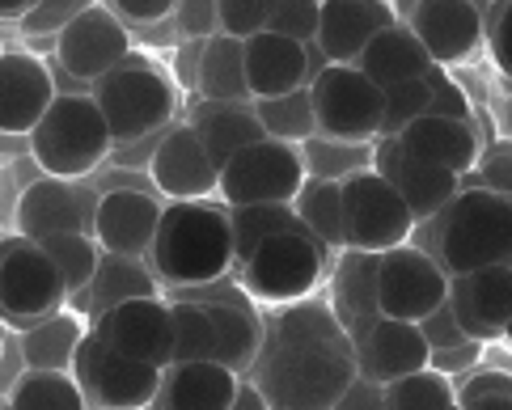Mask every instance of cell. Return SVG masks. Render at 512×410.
Wrapping results in <instances>:
<instances>
[{
	"instance_id": "49",
	"label": "cell",
	"mask_w": 512,
	"mask_h": 410,
	"mask_svg": "<svg viewBox=\"0 0 512 410\" xmlns=\"http://www.w3.org/2000/svg\"><path fill=\"white\" fill-rule=\"evenodd\" d=\"M132 30H149L157 22H174L182 0H106Z\"/></svg>"
},
{
	"instance_id": "60",
	"label": "cell",
	"mask_w": 512,
	"mask_h": 410,
	"mask_svg": "<svg viewBox=\"0 0 512 410\" xmlns=\"http://www.w3.org/2000/svg\"><path fill=\"white\" fill-rule=\"evenodd\" d=\"M445 410H466V406H462V402H453V406H445Z\"/></svg>"
},
{
	"instance_id": "18",
	"label": "cell",
	"mask_w": 512,
	"mask_h": 410,
	"mask_svg": "<svg viewBox=\"0 0 512 410\" xmlns=\"http://www.w3.org/2000/svg\"><path fill=\"white\" fill-rule=\"evenodd\" d=\"M60 85L39 55L9 47L0 60V127L5 136H30L56 106Z\"/></svg>"
},
{
	"instance_id": "5",
	"label": "cell",
	"mask_w": 512,
	"mask_h": 410,
	"mask_svg": "<svg viewBox=\"0 0 512 410\" xmlns=\"http://www.w3.org/2000/svg\"><path fill=\"white\" fill-rule=\"evenodd\" d=\"M237 288L246 301L284 309L309 301L326 275V246L309 229H292L267 237L246 263H237Z\"/></svg>"
},
{
	"instance_id": "28",
	"label": "cell",
	"mask_w": 512,
	"mask_h": 410,
	"mask_svg": "<svg viewBox=\"0 0 512 410\" xmlns=\"http://www.w3.org/2000/svg\"><path fill=\"white\" fill-rule=\"evenodd\" d=\"M309 347H335V351H356L352 334L343 330L339 313L331 301H297L284 305L280 318L267 326L263 351H309Z\"/></svg>"
},
{
	"instance_id": "13",
	"label": "cell",
	"mask_w": 512,
	"mask_h": 410,
	"mask_svg": "<svg viewBox=\"0 0 512 410\" xmlns=\"http://www.w3.org/2000/svg\"><path fill=\"white\" fill-rule=\"evenodd\" d=\"M127 55H132V26H127L111 5H89L56 39L60 72L72 81H85V85H98Z\"/></svg>"
},
{
	"instance_id": "22",
	"label": "cell",
	"mask_w": 512,
	"mask_h": 410,
	"mask_svg": "<svg viewBox=\"0 0 512 410\" xmlns=\"http://www.w3.org/2000/svg\"><path fill=\"white\" fill-rule=\"evenodd\" d=\"M449 305L470 339L496 343L512 318V267H487L474 275H453Z\"/></svg>"
},
{
	"instance_id": "29",
	"label": "cell",
	"mask_w": 512,
	"mask_h": 410,
	"mask_svg": "<svg viewBox=\"0 0 512 410\" xmlns=\"http://www.w3.org/2000/svg\"><path fill=\"white\" fill-rule=\"evenodd\" d=\"M432 55L428 47L419 43V34L407 22H394L390 30H381L377 39L364 47V55L356 60V68L364 72L369 81H377L381 89H394V85H407V81H424L432 72Z\"/></svg>"
},
{
	"instance_id": "26",
	"label": "cell",
	"mask_w": 512,
	"mask_h": 410,
	"mask_svg": "<svg viewBox=\"0 0 512 410\" xmlns=\"http://www.w3.org/2000/svg\"><path fill=\"white\" fill-rule=\"evenodd\" d=\"M377 271H381V254H364V250H343L339 267L331 275V305L339 313L343 330L352 334V343H360L369 326L381 318L377 305Z\"/></svg>"
},
{
	"instance_id": "25",
	"label": "cell",
	"mask_w": 512,
	"mask_h": 410,
	"mask_svg": "<svg viewBox=\"0 0 512 410\" xmlns=\"http://www.w3.org/2000/svg\"><path fill=\"white\" fill-rule=\"evenodd\" d=\"M242 372H233L221 360H187L166 368L157 410H233Z\"/></svg>"
},
{
	"instance_id": "48",
	"label": "cell",
	"mask_w": 512,
	"mask_h": 410,
	"mask_svg": "<svg viewBox=\"0 0 512 410\" xmlns=\"http://www.w3.org/2000/svg\"><path fill=\"white\" fill-rule=\"evenodd\" d=\"M424 81H428V89H432V110H428V115H445V119H466V123H474L466 89L449 77V68L432 64V72H428Z\"/></svg>"
},
{
	"instance_id": "20",
	"label": "cell",
	"mask_w": 512,
	"mask_h": 410,
	"mask_svg": "<svg viewBox=\"0 0 512 410\" xmlns=\"http://www.w3.org/2000/svg\"><path fill=\"white\" fill-rule=\"evenodd\" d=\"M161 199L136 186H119L106 191L98 203V220H94V237L102 241L106 254H123V258H149L157 229H161Z\"/></svg>"
},
{
	"instance_id": "38",
	"label": "cell",
	"mask_w": 512,
	"mask_h": 410,
	"mask_svg": "<svg viewBox=\"0 0 512 410\" xmlns=\"http://www.w3.org/2000/svg\"><path fill=\"white\" fill-rule=\"evenodd\" d=\"M259 119L267 127L271 140H288V144H305L318 136V110H314V93L297 89V93H284V98H267V102H254Z\"/></svg>"
},
{
	"instance_id": "40",
	"label": "cell",
	"mask_w": 512,
	"mask_h": 410,
	"mask_svg": "<svg viewBox=\"0 0 512 410\" xmlns=\"http://www.w3.org/2000/svg\"><path fill=\"white\" fill-rule=\"evenodd\" d=\"M457 402V385L441 368H424L386 385V410H445Z\"/></svg>"
},
{
	"instance_id": "19",
	"label": "cell",
	"mask_w": 512,
	"mask_h": 410,
	"mask_svg": "<svg viewBox=\"0 0 512 410\" xmlns=\"http://www.w3.org/2000/svg\"><path fill=\"white\" fill-rule=\"evenodd\" d=\"M407 26L419 34V43L428 47V55L441 68L474 60L479 47L487 43L483 13L474 0H419L407 17Z\"/></svg>"
},
{
	"instance_id": "4",
	"label": "cell",
	"mask_w": 512,
	"mask_h": 410,
	"mask_svg": "<svg viewBox=\"0 0 512 410\" xmlns=\"http://www.w3.org/2000/svg\"><path fill=\"white\" fill-rule=\"evenodd\" d=\"M30 157L51 178L81 182L115 153V132L94 93H60L47 119L26 136Z\"/></svg>"
},
{
	"instance_id": "23",
	"label": "cell",
	"mask_w": 512,
	"mask_h": 410,
	"mask_svg": "<svg viewBox=\"0 0 512 410\" xmlns=\"http://www.w3.org/2000/svg\"><path fill=\"white\" fill-rule=\"evenodd\" d=\"M402 17L390 0H322L318 47L331 64H356L381 30H390Z\"/></svg>"
},
{
	"instance_id": "30",
	"label": "cell",
	"mask_w": 512,
	"mask_h": 410,
	"mask_svg": "<svg viewBox=\"0 0 512 410\" xmlns=\"http://www.w3.org/2000/svg\"><path fill=\"white\" fill-rule=\"evenodd\" d=\"M89 330H94V318H85L81 309L68 305L60 313H51V318H43L39 326L22 330V339H17L22 364L39 368V372H72V364L81 356V343L89 339Z\"/></svg>"
},
{
	"instance_id": "56",
	"label": "cell",
	"mask_w": 512,
	"mask_h": 410,
	"mask_svg": "<svg viewBox=\"0 0 512 410\" xmlns=\"http://www.w3.org/2000/svg\"><path fill=\"white\" fill-rule=\"evenodd\" d=\"M233 410H271V402H267V394L259 385H246L242 381V389H237V402H233Z\"/></svg>"
},
{
	"instance_id": "54",
	"label": "cell",
	"mask_w": 512,
	"mask_h": 410,
	"mask_svg": "<svg viewBox=\"0 0 512 410\" xmlns=\"http://www.w3.org/2000/svg\"><path fill=\"white\" fill-rule=\"evenodd\" d=\"M491 394H512V372H500V368L470 372L466 385L457 389V402H474V398H491Z\"/></svg>"
},
{
	"instance_id": "1",
	"label": "cell",
	"mask_w": 512,
	"mask_h": 410,
	"mask_svg": "<svg viewBox=\"0 0 512 410\" xmlns=\"http://www.w3.org/2000/svg\"><path fill=\"white\" fill-rule=\"evenodd\" d=\"M149 267L157 271L161 288H174V292H199V288L221 284L225 275L237 271V241H233L229 208L212 199L170 203L149 250Z\"/></svg>"
},
{
	"instance_id": "55",
	"label": "cell",
	"mask_w": 512,
	"mask_h": 410,
	"mask_svg": "<svg viewBox=\"0 0 512 410\" xmlns=\"http://www.w3.org/2000/svg\"><path fill=\"white\" fill-rule=\"evenodd\" d=\"M335 410H386V385L369 381V377H356V385L339 398Z\"/></svg>"
},
{
	"instance_id": "52",
	"label": "cell",
	"mask_w": 512,
	"mask_h": 410,
	"mask_svg": "<svg viewBox=\"0 0 512 410\" xmlns=\"http://www.w3.org/2000/svg\"><path fill=\"white\" fill-rule=\"evenodd\" d=\"M483 360V343L479 339H466V343H453V347H441V351H432V368H441L445 377H470L474 368H479Z\"/></svg>"
},
{
	"instance_id": "10",
	"label": "cell",
	"mask_w": 512,
	"mask_h": 410,
	"mask_svg": "<svg viewBox=\"0 0 512 410\" xmlns=\"http://www.w3.org/2000/svg\"><path fill=\"white\" fill-rule=\"evenodd\" d=\"M343 220H347V250L386 254L407 246L419 216L373 165L343 178Z\"/></svg>"
},
{
	"instance_id": "16",
	"label": "cell",
	"mask_w": 512,
	"mask_h": 410,
	"mask_svg": "<svg viewBox=\"0 0 512 410\" xmlns=\"http://www.w3.org/2000/svg\"><path fill=\"white\" fill-rule=\"evenodd\" d=\"M102 343L127 360L170 368L174 364V305L161 296H140L106 309L94 322Z\"/></svg>"
},
{
	"instance_id": "15",
	"label": "cell",
	"mask_w": 512,
	"mask_h": 410,
	"mask_svg": "<svg viewBox=\"0 0 512 410\" xmlns=\"http://www.w3.org/2000/svg\"><path fill=\"white\" fill-rule=\"evenodd\" d=\"M149 178L170 203L221 195V165L212 161L195 123H178V127L161 132L153 157H149Z\"/></svg>"
},
{
	"instance_id": "9",
	"label": "cell",
	"mask_w": 512,
	"mask_h": 410,
	"mask_svg": "<svg viewBox=\"0 0 512 410\" xmlns=\"http://www.w3.org/2000/svg\"><path fill=\"white\" fill-rule=\"evenodd\" d=\"M309 182V165L301 144L259 140L242 148L221 170V203L225 208H259V203H297Z\"/></svg>"
},
{
	"instance_id": "42",
	"label": "cell",
	"mask_w": 512,
	"mask_h": 410,
	"mask_svg": "<svg viewBox=\"0 0 512 410\" xmlns=\"http://www.w3.org/2000/svg\"><path fill=\"white\" fill-rule=\"evenodd\" d=\"M305 153V165L314 178H352L360 170H369L373 165V144H347V140H326V136H314L301 144Z\"/></svg>"
},
{
	"instance_id": "11",
	"label": "cell",
	"mask_w": 512,
	"mask_h": 410,
	"mask_svg": "<svg viewBox=\"0 0 512 410\" xmlns=\"http://www.w3.org/2000/svg\"><path fill=\"white\" fill-rule=\"evenodd\" d=\"M72 377L81 381L85 398L98 410H149L161 398L166 368L127 360L102 343L98 330H89V339L81 343V356L72 364Z\"/></svg>"
},
{
	"instance_id": "37",
	"label": "cell",
	"mask_w": 512,
	"mask_h": 410,
	"mask_svg": "<svg viewBox=\"0 0 512 410\" xmlns=\"http://www.w3.org/2000/svg\"><path fill=\"white\" fill-rule=\"evenodd\" d=\"M233 220V241H237V263L263 246L267 237L276 233H292V229H305V220L297 216L292 203H259V208H229Z\"/></svg>"
},
{
	"instance_id": "47",
	"label": "cell",
	"mask_w": 512,
	"mask_h": 410,
	"mask_svg": "<svg viewBox=\"0 0 512 410\" xmlns=\"http://www.w3.org/2000/svg\"><path fill=\"white\" fill-rule=\"evenodd\" d=\"M174 30L187 43H208L221 34V0H182L174 13Z\"/></svg>"
},
{
	"instance_id": "34",
	"label": "cell",
	"mask_w": 512,
	"mask_h": 410,
	"mask_svg": "<svg viewBox=\"0 0 512 410\" xmlns=\"http://www.w3.org/2000/svg\"><path fill=\"white\" fill-rule=\"evenodd\" d=\"M199 102H229L250 106L254 93L246 81V39L233 34H216L204 43V60H199Z\"/></svg>"
},
{
	"instance_id": "57",
	"label": "cell",
	"mask_w": 512,
	"mask_h": 410,
	"mask_svg": "<svg viewBox=\"0 0 512 410\" xmlns=\"http://www.w3.org/2000/svg\"><path fill=\"white\" fill-rule=\"evenodd\" d=\"M39 5H43V0H0V13H5L9 22H22V17H30Z\"/></svg>"
},
{
	"instance_id": "8",
	"label": "cell",
	"mask_w": 512,
	"mask_h": 410,
	"mask_svg": "<svg viewBox=\"0 0 512 410\" xmlns=\"http://www.w3.org/2000/svg\"><path fill=\"white\" fill-rule=\"evenodd\" d=\"M309 93L318 110V136L373 144L386 132V89L364 77L356 64H326Z\"/></svg>"
},
{
	"instance_id": "41",
	"label": "cell",
	"mask_w": 512,
	"mask_h": 410,
	"mask_svg": "<svg viewBox=\"0 0 512 410\" xmlns=\"http://www.w3.org/2000/svg\"><path fill=\"white\" fill-rule=\"evenodd\" d=\"M174 305V364L216 360V322L204 301H170Z\"/></svg>"
},
{
	"instance_id": "27",
	"label": "cell",
	"mask_w": 512,
	"mask_h": 410,
	"mask_svg": "<svg viewBox=\"0 0 512 410\" xmlns=\"http://www.w3.org/2000/svg\"><path fill=\"white\" fill-rule=\"evenodd\" d=\"M402 144L411 148L415 157H424L428 165H441L449 174H474L483 148H479V127L466 119H445V115H424L415 119L407 132L398 136Z\"/></svg>"
},
{
	"instance_id": "33",
	"label": "cell",
	"mask_w": 512,
	"mask_h": 410,
	"mask_svg": "<svg viewBox=\"0 0 512 410\" xmlns=\"http://www.w3.org/2000/svg\"><path fill=\"white\" fill-rule=\"evenodd\" d=\"M195 127H199V136H204L208 153H212V161L221 165V170H225V165H229L237 153H242V148L267 140V127H263V119H259V110H254V102H250V106L199 102Z\"/></svg>"
},
{
	"instance_id": "39",
	"label": "cell",
	"mask_w": 512,
	"mask_h": 410,
	"mask_svg": "<svg viewBox=\"0 0 512 410\" xmlns=\"http://www.w3.org/2000/svg\"><path fill=\"white\" fill-rule=\"evenodd\" d=\"M43 250L60 263V271H64V279H68L72 301L89 292V284L98 279L102 258H106L102 241H98L94 233H64V237H47V241H43Z\"/></svg>"
},
{
	"instance_id": "21",
	"label": "cell",
	"mask_w": 512,
	"mask_h": 410,
	"mask_svg": "<svg viewBox=\"0 0 512 410\" xmlns=\"http://www.w3.org/2000/svg\"><path fill=\"white\" fill-rule=\"evenodd\" d=\"M356 364H360V377L390 385L398 377L432 368V343L419 322L377 318L369 334L356 343Z\"/></svg>"
},
{
	"instance_id": "44",
	"label": "cell",
	"mask_w": 512,
	"mask_h": 410,
	"mask_svg": "<svg viewBox=\"0 0 512 410\" xmlns=\"http://www.w3.org/2000/svg\"><path fill=\"white\" fill-rule=\"evenodd\" d=\"M318 26H322V0H280L267 22V30L297 43H318Z\"/></svg>"
},
{
	"instance_id": "3",
	"label": "cell",
	"mask_w": 512,
	"mask_h": 410,
	"mask_svg": "<svg viewBox=\"0 0 512 410\" xmlns=\"http://www.w3.org/2000/svg\"><path fill=\"white\" fill-rule=\"evenodd\" d=\"M89 93L98 98L106 123H111L115 144H136V140L161 136L182 106V89L174 81V72L140 51L127 55L115 72H106Z\"/></svg>"
},
{
	"instance_id": "24",
	"label": "cell",
	"mask_w": 512,
	"mask_h": 410,
	"mask_svg": "<svg viewBox=\"0 0 512 410\" xmlns=\"http://www.w3.org/2000/svg\"><path fill=\"white\" fill-rule=\"evenodd\" d=\"M246 81L254 102L284 98L305 85H314V68H309V43L284 39L276 30H263L246 39Z\"/></svg>"
},
{
	"instance_id": "58",
	"label": "cell",
	"mask_w": 512,
	"mask_h": 410,
	"mask_svg": "<svg viewBox=\"0 0 512 410\" xmlns=\"http://www.w3.org/2000/svg\"><path fill=\"white\" fill-rule=\"evenodd\" d=\"M466 410H512V394H491V398H474V402H462Z\"/></svg>"
},
{
	"instance_id": "45",
	"label": "cell",
	"mask_w": 512,
	"mask_h": 410,
	"mask_svg": "<svg viewBox=\"0 0 512 410\" xmlns=\"http://www.w3.org/2000/svg\"><path fill=\"white\" fill-rule=\"evenodd\" d=\"M89 5H98V0H43V5L30 17H22L17 26H22L26 34H34V39H60Z\"/></svg>"
},
{
	"instance_id": "61",
	"label": "cell",
	"mask_w": 512,
	"mask_h": 410,
	"mask_svg": "<svg viewBox=\"0 0 512 410\" xmlns=\"http://www.w3.org/2000/svg\"><path fill=\"white\" fill-rule=\"evenodd\" d=\"M271 410H297V406H271Z\"/></svg>"
},
{
	"instance_id": "6",
	"label": "cell",
	"mask_w": 512,
	"mask_h": 410,
	"mask_svg": "<svg viewBox=\"0 0 512 410\" xmlns=\"http://www.w3.org/2000/svg\"><path fill=\"white\" fill-rule=\"evenodd\" d=\"M254 372H259V389L271 406L335 410L339 398L356 385L360 364L356 351L309 347V351H263Z\"/></svg>"
},
{
	"instance_id": "51",
	"label": "cell",
	"mask_w": 512,
	"mask_h": 410,
	"mask_svg": "<svg viewBox=\"0 0 512 410\" xmlns=\"http://www.w3.org/2000/svg\"><path fill=\"white\" fill-rule=\"evenodd\" d=\"M487 47H491V60H496V68L512 81V0H504V5L496 9V17H491Z\"/></svg>"
},
{
	"instance_id": "59",
	"label": "cell",
	"mask_w": 512,
	"mask_h": 410,
	"mask_svg": "<svg viewBox=\"0 0 512 410\" xmlns=\"http://www.w3.org/2000/svg\"><path fill=\"white\" fill-rule=\"evenodd\" d=\"M500 343H508V347H512V318H508V326H504V339H500Z\"/></svg>"
},
{
	"instance_id": "14",
	"label": "cell",
	"mask_w": 512,
	"mask_h": 410,
	"mask_svg": "<svg viewBox=\"0 0 512 410\" xmlns=\"http://www.w3.org/2000/svg\"><path fill=\"white\" fill-rule=\"evenodd\" d=\"M98 203H102V195L89 191L85 178L72 182V178L43 174L17 199V212H13L17 233H26L30 241H47V237H64V233H94Z\"/></svg>"
},
{
	"instance_id": "2",
	"label": "cell",
	"mask_w": 512,
	"mask_h": 410,
	"mask_svg": "<svg viewBox=\"0 0 512 410\" xmlns=\"http://www.w3.org/2000/svg\"><path fill=\"white\" fill-rule=\"evenodd\" d=\"M436 220V258L449 275L512 267V199L487 186H462Z\"/></svg>"
},
{
	"instance_id": "35",
	"label": "cell",
	"mask_w": 512,
	"mask_h": 410,
	"mask_svg": "<svg viewBox=\"0 0 512 410\" xmlns=\"http://www.w3.org/2000/svg\"><path fill=\"white\" fill-rule=\"evenodd\" d=\"M5 410H89V398L72 372H39L26 368L9 389Z\"/></svg>"
},
{
	"instance_id": "12",
	"label": "cell",
	"mask_w": 512,
	"mask_h": 410,
	"mask_svg": "<svg viewBox=\"0 0 512 410\" xmlns=\"http://www.w3.org/2000/svg\"><path fill=\"white\" fill-rule=\"evenodd\" d=\"M449 284L453 275L445 263L419 246H398L381 254V271H377V305L381 318H398V322H424L432 309H441L449 301Z\"/></svg>"
},
{
	"instance_id": "32",
	"label": "cell",
	"mask_w": 512,
	"mask_h": 410,
	"mask_svg": "<svg viewBox=\"0 0 512 410\" xmlns=\"http://www.w3.org/2000/svg\"><path fill=\"white\" fill-rule=\"evenodd\" d=\"M195 301H204L212 322H216V360L229 364L233 372H246L259 364L263 356V326L254 318V301H229V296H195Z\"/></svg>"
},
{
	"instance_id": "46",
	"label": "cell",
	"mask_w": 512,
	"mask_h": 410,
	"mask_svg": "<svg viewBox=\"0 0 512 410\" xmlns=\"http://www.w3.org/2000/svg\"><path fill=\"white\" fill-rule=\"evenodd\" d=\"M276 5L280 0H221V34H233V39H254V34L267 30Z\"/></svg>"
},
{
	"instance_id": "53",
	"label": "cell",
	"mask_w": 512,
	"mask_h": 410,
	"mask_svg": "<svg viewBox=\"0 0 512 410\" xmlns=\"http://www.w3.org/2000/svg\"><path fill=\"white\" fill-rule=\"evenodd\" d=\"M419 326H424L432 351H441V347H453V343H466V339H470V334L462 330V322H457V313H453V305H449V301H445L441 309H432Z\"/></svg>"
},
{
	"instance_id": "17",
	"label": "cell",
	"mask_w": 512,
	"mask_h": 410,
	"mask_svg": "<svg viewBox=\"0 0 512 410\" xmlns=\"http://www.w3.org/2000/svg\"><path fill=\"white\" fill-rule=\"evenodd\" d=\"M373 170L411 203V212L419 220L441 216L449 203L462 195V178L441 170V165H428L424 157H415L398 136H381L373 144Z\"/></svg>"
},
{
	"instance_id": "43",
	"label": "cell",
	"mask_w": 512,
	"mask_h": 410,
	"mask_svg": "<svg viewBox=\"0 0 512 410\" xmlns=\"http://www.w3.org/2000/svg\"><path fill=\"white\" fill-rule=\"evenodd\" d=\"M432 110V89L428 81H407L386 89V132L381 136H402L415 119H424Z\"/></svg>"
},
{
	"instance_id": "31",
	"label": "cell",
	"mask_w": 512,
	"mask_h": 410,
	"mask_svg": "<svg viewBox=\"0 0 512 410\" xmlns=\"http://www.w3.org/2000/svg\"><path fill=\"white\" fill-rule=\"evenodd\" d=\"M140 296H161V279L149 267V258H123V254H106L98 279L89 284L85 296H77V305L85 318H102L106 309H115L123 301H140Z\"/></svg>"
},
{
	"instance_id": "50",
	"label": "cell",
	"mask_w": 512,
	"mask_h": 410,
	"mask_svg": "<svg viewBox=\"0 0 512 410\" xmlns=\"http://www.w3.org/2000/svg\"><path fill=\"white\" fill-rule=\"evenodd\" d=\"M474 174H479V186L512 199V144H504V140L491 144L487 153L479 157V165H474Z\"/></svg>"
},
{
	"instance_id": "36",
	"label": "cell",
	"mask_w": 512,
	"mask_h": 410,
	"mask_svg": "<svg viewBox=\"0 0 512 410\" xmlns=\"http://www.w3.org/2000/svg\"><path fill=\"white\" fill-rule=\"evenodd\" d=\"M305 229L314 233L326 250H347V220H343V182L335 178H314L305 182L301 199L292 203Z\"/></svg>"
},
{
	"instance_id": "7",
	"label": "cell",
	"mask_w": 512,
	"mask_h": 410,
	"mask_svg": "<svg viewBox=\"0 0 512 410\" xmlns=\"http://www.w3.org/2000/svg\"><path fill=\"white\" fill-rule=\"evenodd\" d=\"M0 305H5L9 330H30L72 305L68 279L56 258L43 250V241H30L26 233L5 237V250H0Z\"/></svg>"
}]
</instances>
